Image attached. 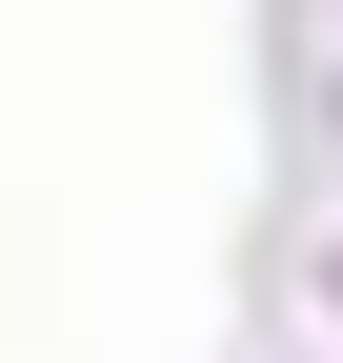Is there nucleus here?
I'll list each match as a JSON object with an SVG mask.
<instances>
[{"mask_svg":"<svg viewBox=\"0 0 343 363\" xmlns=\"http://www.w3.org/2000/svg\"><path fill=\"white\" fill-rule=\"evenodd\" d=\"M323 303H343V242H323Z\"/></svg>","mask_w":343,"mask_h":363,"instance_id":"f257e3e1","label":"nucleus"}]
</instances>
